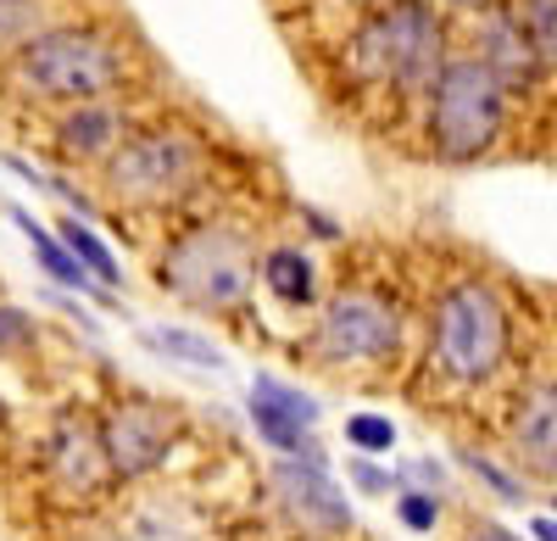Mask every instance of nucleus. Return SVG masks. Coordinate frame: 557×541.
<instances>
[{"instance_id":"1","label":"nucleus","mask_w":557,"mask_h":541,"mask_svg":"<svg viewBox=\"0 0 557 541\" xmlns=\"http://www.w3.org/2000/svg\"><path fill=\"white\" fill-rule=\"evenodd\" d=\"M23 78L39 96L57 101H96L117 84V51L101 34L84 28H57V34H34L23 45Z\"/></svg>"},{"instance_id":"23","label":"nucleus","mask_w":557,"mask_h":541,"mask_svg":"<svg viewBox=\"0 0 557 541\" xmlns=\"http://www.w3.org/2000/svg\"><path fill=\"white\" fill-rule=\"evenodd\" d=\"M462 464H469V469H474L480 480H491V485L502 491V497H507V503H513V497H524V491H519V480H507V475H502L496 464H485V458H474V453H462Z\"/></svg>"},{"instance_id":"24","label":"nucleus","mask_w":557,"mask_h":541,"mask_svg":"<svg viewBox=\"0 0 557 541\" xmlns=\"http://www.w3.org/2000/svg\"><path fill=\"white\" fill-rule=\"evenodd\" d=\"M401 519H407L412 530H430V525H435V497H430V491H412V497H401Z\"/></svg>"},{"instance_id":"7","label":"nucleus","mask_w":557,"mask_h":541,"mask_svg":"<svg viewBox=\"0 0 557 541\" xmlns=\"http://www.w3.org/2000/svg\"><path fill=\"white\" fill-rule=\"evenodd\" d=\"M396 346V312L374 296H341L330 312H323V330H318V352L330 364H362V357H380Z\"/></svg>"},{"instance_id":"26","label":"nucleus","mask_w":557,"mask_h":541,"mask_svg":"<svg viewBox=\"0 0 557 541\" xmlns=\"http://www.w3.org/2000/svg\"><path fill=\"white\" fill-rule=\"evenodd\" d=\"M407 480H418V485L435 491V485H441V469H435V464H407Z\"/></svg>"},{"instance_id":"27","label":"nucleus","mask_w":557,"mask_h":541,"mask_svg":"<svg viewBox=\"0 0 557 541\" xmlns=\"http://www.w3.org/2000/svg\"><path fill=\"white\" fill-rule=\"evenodd\" d=\"M474 541H519V536H507L502 525H474Z\"/></svg>"},{"instance_id":"5","label":"nucleus","mask_w":557,"mask_h":541,"mask_svg":"<svg viewBox=\"0 0 557 541\" xmlns=\"http://www.w3.org/2000/svg\"><path fill=\"white\" fill-rule=\"evenodd\" d=\"M507 352V319L485 285H457L441 302V364L457 380H485L496 374Z\"/></svg>"},{"instance_id":"21","label":"nucleus","mask_w":557,"mask_h":541,"mask_svg":"<svg viewBox=\"0 0 557 541\" xmlns=\"http://www.w3.org/2000/svg\"><path fill=\"white\" fill-rule=\"evenodd\" d=\"M524 34L546 57H557V0H524Z\"/></svg>"},{"instance_id":"6","label":"nucleus","mask_w":557,"mask_h":541,"mask_svg":"<svg viewBox=\"0 0 557 541\" xmlns=\"http://www.w3.org/2000/svg\"><path fill=\"white\" fill-rule=\"evenodd\" d=\"M196 185V146L178 134H139L112 157V190L123 201H173Z\"/></svg>"},{"instance_id":"19","label":"nucleus","mask_w":557,"mask_h":541,"mask_svg":"<svg viewBox=\"0 0 557 541\" xmlns=\"http://www.w3.org/2000/svg\"><path fill=\"white\" fill-rule=\"evenodd\" d=\"M346 441L362 446V453H391L396 430H391V419H380V414H357V419H346Z\"/></svg>"},{"instance_id":"14","label":"nucleus","mask_w":557,"mask_h":541,"mask_svg":"<svg viewBox=\"0 0 557 541\" xmlns=\"http://www.w3.org/2000/svg\"><path fill=\"white\" fill-rule=\"evenodd\" d=\"M485 51H491V62L485 67H502V73H530L535 62H530V39H524V23H507V17H491L485 23Z\"/></svg>"},{"instance_id":"12","label":"nucleus","mask_w":557,"mask_h":541,"mask_svg":"<svg viewBox=\"0 0 557 541\" xmlns=\"http://www.w3.org/2000/svg\"><path fill=\"white\" fill-rule=\"evenodd\" d=\"M57 469L73 491H96L101 485V458H96V441H89L84 425H62L57 435Z\"/></svg>"},{"instance_id":"13","label":"nucleus","mask_w":557,"mask_h":541,"mask_svg":"<svg viewBox=\"0 0 557 541\" xmlns=\"http://www.w3.org/2000/svg\"><path fill=\"white\" fill-rule=\"evenodd\" d=\"M12 223L28 235V246L39 251V262L51 268V280H62V285H78V291H89V274L78 268V257L62 246V241H51L45 235V223H34V212H23V207H12Z\"/></svg>"},{"instance_id":"10","label":"nucleus","mask_w":557,"mask_h":541,"mask_svg":"<svg viewBox=\"0 0 557 541\" xmlns=\"http://www.w3.org/2000/svg\"><path fill=\"white\" fill-rule=\"evenodd\" d=\"M273 485L285 491V503L296 519H307L312 530H346L351 525V508L335 491V480L323 475L318 464H278L273 469Z\"/></svg>"},{"instance_id":"17","label":"nucleus","mask_w":557,"mask_h":541,"mask_svg":"<svg viewBox=\"0 0 557 541\" xmlns=\"http://www.w3.org/2000/svg\"><path fill=\"white\" fill-rule=\"evenodd\" d=\"M112 112H101V107H84V112H73L67 123H62V146L67 151H78V157H89V151H107L112 146Z\"/></svg>"},{"instance_id":"29","label":"nucleus","mask_w":557,"mask_h":541,"mask_svg":"<svg viewBox=\"0 0 557 541\" xmlns=\"http://www.w3.org/2000/svg\"><path fill=\"white\" fill-rule=\"evenodd\" d=\"M451 7H485V0H451Z\"/></svg>"},{"instance_id":"15","label":"nucleus","mask_w":557,"mask_h":541,"mask_svg":"<svg viewBox=\"0 0 557 541\" xmlns=\"http://www.w3.org/2000/svg\"><path fill=\"white\" fill-rule=\"evenodd\" d=\"M62 246L78 257V268H89L101 285H117V262H112V251H107V241L89 230V223H78V218H67L62 223Z\"/></svg>"},{"instance_id":"11","label":"nucleus","mask_w":557,"mask_h":541,"mask_svg":"<svg viewBox=\"0 0 557 541\" xmlns=\"http://www.w3.org/2000/svg\"><path fill=\"white\" fill-rule=\"evenodd\" d=\"M519 453L535 469H557V385L530 391L524 414H519Z\"/></svg>"},{"instance_id":"18","label":"nucleus","mask_w":557,"mask_h":541,"mask_svg":"<svg viewBox=\"0 0 557 541\" xmlns=\"http://www.w3.org/2000/svg\"><path fill=\"white\" fill-rule=\"evenodd\" d=\"M262 280L285 296V302H312V262L296 257V251H273L268 268H262Z\"/></svg>"},{"instance_id":"28","label":"nucleus","mask_w":557,"mask_h":541,"mask_svg":"<svg viewBox=\"0 0 557 541\" xmlns=\"http://www.w3.org/2000/svg\"><path fill=\"white\" fill-rule=\"evenodd\" d=\"M530 536H541V541H557V519H535V525H530Z\"/></svg>"},{"instance_id":"25","label":"nucleus","mask_w":557,"mask_h":541,"mask_svg":"<svg viewBox=\"0 0 557 541\" xmlns=\"http://www.w3.org/2000/svg\"><path fill=\"white\" fill-rule=\"evenodd\" d=\"M351 480H357V485H368V491H391V480H385L374 464H351Z\"/></svg>"},{"instance_id":"20","label":"nucleus","mask_w":557,"mask_h":541,"mask_svg":"<svg viewBox=\"0 0 557 541\" xmlns=\"http://www.w3.org/2000/svg\"><path fill=\"white\" fill-rule=\"evenodd\" d=\"M39 28V0H0V45H17Z\"/></svg>"},{"instance_id":"9","label":"nucleus","mask_w":557,"mask_h":541,"mask_svg":"<svg viewBox=\"0 0 557 541\" xmlns=\"http://www.w3.org/2000/svg\"><path fill=\"white\" fill-rule=\"evenodd\" d=\"M251 419H257V435H262L268 446L301 453V446H312V441H307V425L318 419V402H312L307 391L285 385V380L257 374V385H251Z\"/></svg>"},{"instance_id":"3","label":"nucleus","mask_w":557,"mask_h":541,"mask_svg":"<svg viewBox=\"0 0 557 541\" xmlns=\"http://www.w3.org/2000/svg\"><path fill=\"white\" fill-rule=\"evenodd\" d=\"M502 128V78L485 62H451L435 84V140L451 157H474Z\"/></svg>"},{"instance_id":"4","label":"nucleus","mask_w":557,"mask_h":541,"mask_svg":"<svg viewBox=\"0 0 557 541\" xmlns=\"http://www.w3.org/2000/svg\"><path fill=\"white\" fill-rule=\"evenodd\" d=\"M351 57H357V73H368V78L418 84V78H430L435 62H441V28H435V17L424 7L401 0V7H391L385 17H374L357 34Z\"/></svg>"},{"instance_id":"16","label":"nucleus","mask_w":557,"mask_h":541,"mask_svg":"<svg viewBox=\"0 0 557 541\" xmlns=\"http://www.w3.org/2000/svg\"><path fill=\"white\" fill-rule=\"evenodd\" d=\"M146 346L178 357V364H190V369H223V352L207 335H190V330H146Z\"/></svg>"},{"instance_id":"2","label":"nucleus","mask_w":557,"mask_h":541,"mask_svg":"<svg viewBox=\"0 0 557 541\" xmlns=\"http://www.w3.org/2000/svg\"><path fill=\"white\" fill-rule=\"evenodd\" d=\"M162 285L196 307H228L251 285V251L228 230H196L168 246L162 257Z\"/></svg>"},{"instance_id":"22","label":"nucleus","mask_w":557,"mask_h":541,"mask_svg":"<svg viewBox=\"0 0 557 541\" xmlns=\"http://www.w3.org/2000/svg\"><path fill=\"white\" fill-rule=\"evenodd\" d=\"M0 346H34V319L23 307H0Z\"/></svg>"},{"instance_id":"8","label":"nucleus","mask_w":557,"mask_h":541,"mask_svg":"<svg viewBox=\"0 0 557 541\" xmlns=\"http://www.w3.org/2000/svg\"><path fill=\"white\" fill-rule=\"evenodd\" d=\"M168 414L162 408H151V402H123V408L107 419V458H112V469H123V475H146L151 464H162V453H168Z\"/></svg>"}]
</instances>
